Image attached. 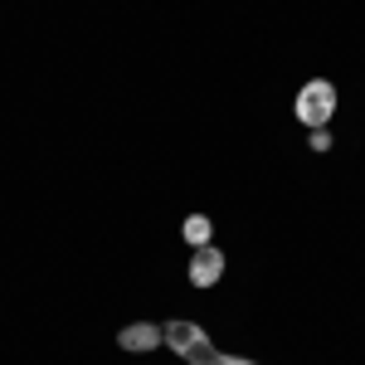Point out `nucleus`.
<instances>
[{
  "mask_svg": "<svg viewBox=\"0 0 365 365\" xmlns=\"http://www.w3.org/2000/svg\"><path fill=\"white\" fill-rule=\"evenodd\" d=\"M312 151H331V132L327 127H312Z\"/></svg>",
  "mask_w": 365,
  "mask_h": 365,
  "instance_id": "nucleus-6",
  "label": "nucleus"
},
{
  "mask_svg": "<svg viewBox=\"0 0 365 365\" xmlns=\"http://www.w3.org/2000/svg\"><path fill=\"white\" fill-rule=\"evenodd\" d=\"M220 278H225V253L215 244L195 249V258H190V287H215Z\"/></svg>",
  "mask_w": 365,
  "mask_h": 365,
  "instance_id": "nucleus-2",
  "label": "nucleus"
},
{
  "mask_svg": "<svg viewBox=\"0 0 365 365\" xmlns=\"http://www.w3.org/2000/svg\"><path fill=\"white\" fill-rule=\"evenodd\" d=\"M331 117H336V88L327 78H312L297 88V122L302 127H327Z\"/></svg>",
  "mask_w": 365,
  "mask_h": 365,
  "instance_id": "nucleus-1",
  "label": "nucleus"
},
{
  "mask_svg": "<svg viewBox=\"0 0 365 365\" xmlns=\"http://www.w3.org/2000/svg\"><path fill=\"white\" fill-rule=\"evenodd\" d=\"M215 365H253V361H244V356H220Z\"/></svg>",
  "mask_w": 365,
  "mask_h": 365,
  "instance_id": "nucleus-7",
  "label": "nucleus"
},
{
  "mask_svg": "<svg viewBox=\"0 0 365 365\" xmlns=\"http://www.w3.org/2000/svg\"><path fill=\"white\" fill-rule=\"evenodd\" d=\"M200 341H205V331H200L195 322H170L166 327V346L175 351V356H190Z\"/></svg>",
  "mask_w": 365,
  "mask_h": 365,
  "instance_id": "nucleus-4",
  "label": "nucleus"
},
{
  "mask_svg": "<svg viewBox=\"0 0 365 365\" xmlns=\"http://www.w3.org/2000/svg\"><path fill=\"white\" fill-rule=\"evenodd\" d=\"M210 234H215L210 215H190V220H185V239H190L195 249H205V244H210Z\"/></svg>",
  "mask_w": 365,
  "mask_h": 365,
  "instance_id": "nucleus-5",
  "label": "nucleus"
},
{
  "mask_svg": "<svg viewBox=\"0 0 365 365\" xmlns=\"http://www.w3.org/2000/svg\"><path fill=\"white\" fill-rule=\"evenodd\" d=\"M122 351H156V346H166V327H156V322H132V327H122V336H117Z\"/></svg>",
  "mask_w": 365,
  "mask_h": 365,
  "instance_id": "nucleus-3",
  "label": "nucleus"
}]
</instances>
